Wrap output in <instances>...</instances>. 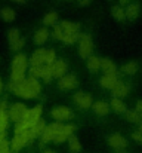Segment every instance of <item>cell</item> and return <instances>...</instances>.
<instances>
[{
	"label": "cell",
	"instance_id": "20",
	"mask_svg": "<svg viewBox=\"0 0 142 153\" xmlns=\"http://www.w3.org/2000/svg\"><path fill=\"white\" fill-rule=\"evenodd\" d=\"M92 108L98 116H107L110 111V104H107L105 101H95L92 104Z\"/></svg>",
	"mask_w": 142,
	"mask_h": 153
},
{
	"label": "cell",
	"instance_id": "23",
	"mask_svg": "<svg viewBox=\"0 0 142 153\" xmlns=\"http://www.w3.org/2000/svg\"><path fill=\"white\" fill-rule=\"evenodd\" d=\"M12 67H21V68H27L28 67V58L24 53H16L13 61H12Z\"/></svg>",
	"mask_w": 142,
	"mask_h": 153
},
{
	"label": "cell",
	"instance_id": "8",
	"mask_svg": "<svg viewBox=\"0 0 142 153\" xmlns=\"http://www.w3.org/2000/svg\"><path fill=\"white\" fill-rule=\"evenodd\" d=\"M68 65L64 59H55L52 64H50V71H52V77L53 79H59L65 74Z\"/></svg>",
	"mask_w": 142,
	"mask_h": 153
},
{
	"label": "cell",
	"instance_id": "17",
	"mask_svg": "<svg viewBox=\"0 0 142 153\" xmlns=\"http://www.w3.org/2000/svg\"><path fill=\"white\" fill-rule=\"evenodd\" d=\"M111 91H113V95H114L116 98H123V97L127 95V92H129V86L118 80V82L111 88Z\"/></svg>",
	"mask_w": 142,
	"mask_h": 153
},
{
	"label": "cell",
	"instance_id": "35",
	"mask_svg": "<svg viewBox=\"0 0 142 153\" xmlns=\"http://www.w3.org/2000/svg\"><path fill=\"white\" fill-rule=\"evenodd\" d=\"M42 70H43V65H30V77H34V79H40L42 76Z\"/></svg>",
	"mask_w": 142,
	"mask_h": 153
},
{
	"label": "cell",
	"instance_id": "22",
	"mask_svg": "<svg viewBox=\"0 0 142 153\" xmlns=\"http://www.w3.org/2000/svg\"><path fill=\"white\" fill-rule=\"evenodd\" d=\"M33 39H34V43H36V45H43L47 39H49V31H47V28H39V30L36 31V34H34Z\"/></svg>",
	"mask_w": 142,
	"mask_h": 153
},
{
	"label": "cell",
	"instance_id": "2",
	"mask_svg": "<svg viewBox=\"0 0 142 153\" xmlns=\"http://www.w3.org/2000/svg\"><path fill=\"white\" fill-rule=\"evenodd\" d=\"M34 137H33V132H31V129L30 131H27V132H21V134H15L13 135V138H12V141L9 143V146H10V149L13 150V152H19L21 149H24L31 140H33Z\"/></svg>",
	"mask_w": 142,
	"mask_h": 153
},
{
	"label": "cell",
	"instance_id": "10",
	"mask_svg": "<svg viewBox=\"0 0 142 153\" xmlns=\"http://www.w3.org/2000/svg\"><path fill=\"white\" fill-rule=\"evenodd\" d=\"M74 129H76V126H74V125H62V128L59 129V132H58V134H56V137L53 138V143L61 144V143L67 141V140L73 135Z\"/></svg>",
	"mask_w": 142,
	"mask_h": 153
},
{
	"label": "cell",
	"instance_id": "30",
	"mask_svg": "<svg viewBox=\"0 0 142 153\" xmlns=\"http://www.w3.org/2000/svg\"><path fill=\"white\" fill-rule=\"evenodd\" d=\"M111 15H113V18H114L116 21H123V19L126 18L124 9H123L121 6H114V7L111 9Z\"/></svg>",
	"mask_w": 142,
	"mask_h": 153
},
{
	"label": "cell",
	"instance_id": "7",
	"mask_svg": "<svg viewBox=\"0 0 142 153\" xmlns=\"http://www.w3.org/2000/svg\"><path fill=\"white\" fill-rule=\"evenodd\" d=\"M50 116H52L55 120H58V122H64V120L71 119L74 114H73V110H70L68 107H65V105H59V107L52 108Z\"/></svg>",
	"mask_w": 142,
	"mask_h": 153
},
{
	"label": "cell",
	"instance_id": "40",
	"mask_svg": "<svg viewBox=\"0 0 142 153\" xmlns=\"http://www.w3.org/2000/svg\"><path fill=\"white\" fill-rule=\"evenodd\" d=\"M132 138H133L136 143L142 144V131H135V132L132 134Z\"/></svg>",
	"mask_w": 142,
	"mask_h": 153
},
{
	"label": "cell",
	"instance_id": "3",
	"mask_svg": "<svg viewBox=\"0 0 142 153\" xmlns=\"http://www.w3.org/2000/svg\"><path fill=\"white\" fill-rule=\"evenodd\" d=\"M79 55L80 58H89L93 51V40L89 34H80L79 36Z\"/></svg>",
	"mask_w": 142,
	"mask_h": 153
},
{
	"label": "cell",
	"instance_id": "26",
	"mask_svg": "<svg viewBox=\"0 0 142 153\" xmlns=\"http://www.w3.org/2000/svg\"><path fill=\"white\" fill-rule=\"evenodd\" d=\"M110 105H111V108L116 111V113H126L127 110H126V105H124V102L121 101V98H113L111 102H110Z\"/></svg>",
	"mask_w": 142,
	"mask_h": 153
},
{
	"label": "cell",
	"instance_id": "49",
	"mask_svg": "<svg viewBox=\"0 0 142 153\" xmlns=\"http://www.w3.org/2000/svg\"><path fill=\"white\" fill-rule=\"evenodd\" d=\"M12 153H16V152H13V150H12Z\"/></svg>",
	"mask_w": 142,
	"mask_h": 153
},
{
	"label": "cell",
	"instance_id": "39",
	"mask_svg": "<svg viewBox=\"0 0 142 153\" xmlns=\"http://www.w3.org/2000/svg\"><path fill=\"white\" fill-rule=\"evenodd\" d=\"M0 153H10V146L6 140L0 141Z\"/></svg>",
	"mask_w": 142,
	"mask_h": 153
},
{
	"label": "cell",
	"instance_id": "15",
	"mask_svg": "<svg viewBox=\"0 0 142 153\" xmlns=\"http://www.w3.org/2000/svg\"><path fill=\"white\" fill-rule=\"evenodd\" d=\"M117 82H118L117 74H107V73H104V76L99 79L101 86H102V88H105V89H111Z\"/></svg>",
	"mask_w": 142,
	"mask_h": 153
},
{
	"label": "cell",
	"instance_id": "29",
	"mask_svg": "<svg viewBox=\"0 0 142 153\" xmlns=\"http://www.w3.org/2000/svg\"><path fill=\"white\" fill-rule=\"evenodd\" d=\"M126 114V119L129 122H133V123H139L142 122V113H139L138 110H129L124 113Z\"/></svg>",
	"mask_w": 142,
	"mask_h": 153
},
{
	"label": "cell",
	"instance_id": "5",
	"mask_svg": "<svg viewBox=\"0 0 142 153\" xmlns=\"http://www.w3.org/2000/svg\"><path fill=\"white\" fill-rule=\"evenodd\" d=\"M62 128V123L61 122H53V123H50V125H46V128H45V131H43V134L40 135V138H42V144H46V143H50V141H53V138L56 137V134L59 132V129Z\"/></svg>",
	"mask_w": 142,
	"mask_h": 153
},
{
	"label": "cell",
	"instance_id": "36",
	"mask_svg": "<svg viewBox=\"0 0 142 153\" xmlns=\"http://www.w3.org/2000/svg\"><path fill=\"white\" fill-rule=\"evenodd\" d=\"M55 59H56V53H55V49H52V48L45 49V62H46V64H52Z\"/></svg>",
	"mask_w": 142,
	"mask_h": 153
},
{
	"label": "cell",
	"instance_id": "37",
	"mask_svg": "<svg viewBox=\"0 0 142 153\" xmlns=\"http://www.w3.org/2000/svg\"><path fill=\"white\" fill-rule=\"evenodd\" d=\"M53 37L56 40H61L62 42V39H64V30H62L61 24H55L53 25Z\"/></svg>",
	"mask_w": 142,
	"mask_h": 153
},
{
	"label": "cell",
	"instance_id": "14",
	"mask_svg": "<svg viewBox=\"0 0 142 153\" xmlns=\"http://www.w3.org/2000/svg\"><path fill=\"white\" fill-rule=\"evenodd\" d=\"M28 64L30 65H45V49L40 48V49H36V51L31 53L30 59H28Z\"/></svg>",
	"mask_w": 142,
	"mask_h": 153
},
{
	"label": "cell",
	"instance_id": "48",
	"mask_svg": "<svg viewBox=\"0 0 142 153\" xmlns=\"http://www.w3.org/2000/svg\"><path fill=\"white\" fill-rule=\"evenodd\" d=\"M116 153H124V152H116Z\"/></svg>",
	"mask_w": 142,
	"mask_h": 153
},
{
	"label": "cell",
	"instance_id": "18",
	"mask_svg": "<svg viewBox=\"0 0 142 153\" xmlns=\"http://www.w3.org/2000/svg\"><path fill=\"white\" fill-rule=\"evenodd\" d=\"M139 10H141V7L138 3H129L124 9V15L127 19H136L139 15Z\"/></svg>",
	"mask_w": 142,
	"mask_h": 153
},
{
	"label": "cell",
	"instance_id": "1",
	"mask_svg": "<svg viewBox=\"0 0 142 153\" xmlns=\"http://www.w3.org/2000/svg\"><path fill=\"white\" fill-rule=\"evenodd\" d=\"M7 88H9L10 92H13L15 95H18L21 98H25V100L36 98L42 92V85L34 77H24L22 80H18V82L10 80Z\"/></svg>",
	"mask_w": 142,
	"mask_h": 153
},
{
	"label": "cell",
	"instance_id": "4",
	"mask_svg": "<svg viewBox=\"0 0 142 153\" xmlns=\"http://www.w3.org/2000/svg\"><path fill=\"white\" fill-rule=\"evenodd\" d=\"M7 40H9V48L12 51H21L25 45V40L18 28H10L7 31Z\"/></svg>",
	"mask_w": 142,
	"mask_h": 153
},
{
	"label": "cell",
	"instance_id": "6",
	"mask_svg": "<svg viewBox=\"0 0 142 153\" xmlns=\"http://www.w3.org/2000/svg\"><path fill=\"white\" fill-rule=\"evenodd\" d=\"M25 111H27L25 104H22V102H13V104L9 107V110H7V116H9L10 120H13V122L16 123V122H19V120L24 119Z\"/></svg>",
	"mask_w": 142,
	"mask_h": 153
},
{
	"label": "cell",
	"instance_id": "27",
	"mask_svg": "<svg viewBox=\"0 0 142 153\" xmlns=\"http://www.w3.org/2000/svg\"><path fill=\"white\" fill-rule=\"evenodd\" d=\"M0 16H1L3 21H6V22H12V21L15 19L16 13H15V10H13L12 7H3V9L0 10Z\"/></svg>",
	"mask_w": 142,
	"mask_h": 153
},
{
	"label": "cell",
	"instance_id": "16",
	"mask_svg": "<svg viewBox=\"0 0 142 153\" xmlns=\"http://www.w3.org/2000/svg\"><path fill=\"white\" fill-rule=\"evenodd\" d=\"M61 27L64 30V36L65 34H80V25L71 21H62Z\"/></svg>",
	"mask_w": 142,
	"mask_h": 153
},
{
	"label": "cell",
	"instance_id": "28",
	"mask_svg": "<svg viewBox=\"0 0 142 153\" xmlns=\"http://www.w3.org/2000/svg\"><path fill=\"white\" fill-rule=\"evenodd\" d=\"M68 147H70V150L73 153L82 152V144H80V141H79V138H77L76 135H71V137L68 138Z\"/></svg>",
	"mask_w": 142,
	"mask_h": 153
},
{
	"label": "cell",
	"instance_id": "31",
	"mask_svg": "<svg viewBox=\"0 0 142 153\" xmlns=\"http://www.w3.org/2000/svg\"><path fill=\"white\" fill-rule=\"evenodd\" d=\"M56 21H58V13L56 12H47L46 15L43 16V22H45V25H55L56 24Z\"/></svg>",
	"mask_w": 142,
	"mask_h": 153
},
{
	"label": "cell",
	"instance_id": "45",
	"mask_svg": "<svg viewBox=\"0 0 142 153\" xmlns=\"http://www.w3.org/2000/svg\"><path fill=\"white\" fill-rule=\"evenodd\" d=\"M43 153H55V152H53V150H45Z\"/></svg>",
	"mask_w": 142,
	"mask_h": 153
},
{
	"label": "cell",
	"instance_id": "47",
	"mask_svg": "<svg viewBox=\"0 0 142 153\" xmlns=\"http://www.w3.org/2000/svg\"><path fill=\"white\" fill-rule=\"evenodd\" d=\"M120 1H121V3H126V1H127V0H120Z\"/></svg>",
	"mask_w": 142,
	"mask_h": 153
},
{
	"label": "cell",
	"instance_id": "33",
	"mask_svg": "<svg viewBox=\"0 0 142 153\" xmlns=\"http://www.w3.org/2000/svg\"><path fill=\"white\" fill-rule=\"evenodd\" d=\"M121 68H123V71H124L126 74H135V73L138 71V64H136L135 61H129V62H126Z\"/></svg>",
	"mask_w": 142,
	"mask_h": 153
},
{
	"label": "cell",
	"instance_id": "44",
	"mask_svg": "<svg viewBox=\"0 0 142 153\" xmlns=\"http://www.w3.org/2000/svg\"><path fill=\"white\" fill-rule=\"evenodd\" d=\"M1 89H3V83H1V79H0V92H1Z\"/></svg>",
	"mask_w": 142,
	"mask_h": 153
},
{
	"label": "cell",
	"instance_id": "11",
	"mask_svg": "<svg viewBox=\"0 0 142 153\" xmlns=\"http://www.w3.org/2000/svg\"><path fill=\"white\" fill-rule=\"evenodd\" d=\"M58 86L61 89H74L77 86V77L74 74H64L58 80Z\"/></svg>",
	"mask_w": 142,
	"mask_h": 153
},
{
	"label": "cell",
	"instance_id": "42",
	"mask_svg": "<svg viewBox=\"0 0 142 153\" xmlns=\"http://www.w3.org/2000/svg\"><path fill=\"white\" fill-rule=\"evenodd\" d=\"M136 110H138L139 113H142V100H139V101L136 102Z\"/></svg>",
	"mask_w": 142,
	"mask_h": 153
},
{
	"label": "cell",
	"instance_id": "46",
	"mask_svg": "<svg viewBox=\"0 0 142 153\" xmlns=\"http://www.w3.org/2000/svg\"><path fill=\"white\" fill-rule=\"evenodd\" d=\"M139 131H142V122H139Z\"/></svg>",
	"mask_w": 142,
	"mask_h": 153
},
{
	"label": "cell",
	"instance_id": "19",
	"mask_svg": "<svg viewBox=\"0 0 142 153\" xmlns=\"http://www.w3.org/2000/svg\"><path fill=\"white\" fill-rule=\"evenodd\" d=\"M101 70L107 74H117V65L108 58L101 59Z\"/></svg>",
	"mask_w": 142,
	"mask_h": 153
},
{
	"label": "cell",
	"instance_id": "41",
	"mask_svg": "<svg viewBox=\"0 0 142 153\" xmlns=\"http://www.w3.org/2000/svg\"><path fill=\"white\" fill-rule=\"evenodd\" d=\"M77 1H79L80 6H89L92 3V0H77Z\"/></svg>",
	"mask_w": 142,
	"mask_h": 153
},
{
	"label": "cell",
	"instance_id": "13",
	"mask_svg": "<svg viewBox=\"0 0 142 153\" xmlns=\"http://www.w3.org/2000/svg\"><path fill=\"white\" fill-rule=\"evenodd\" d=\"M108 144L113 149H116V150H121V149H124L127 146V140L123 135H120V134H113V135L108 137Z\"/></svg>",
	"mask_w": 142,
	"mask_h": 153
},
{
	"label": "cell",
	"instance_id": "34",
	"mask_svg": "<svg viewBox=\"0 0 142 153\" xmlns=\"http://www.w3.org/2000/svg\"><path fill=\"white\" fill-rule=\"evenodd\" d=\"M40 79H43L46 83H49L53 77H52V71H50V64H45L43 65V70H42V76Z\"/></svg>",
	"mask_w": 142,
	"mask_h": 153
},
{
	"label": "cell",
	"instance_id": "32",
	"mask_svg": "<svg viewBox=\"0 0 142 153\" xmlns=\"http://www.w3.org/2000/svg\"><path fill=\"white\" fill-rule=\"evenodd\" d=\"M7 122H9V116H7V111L0 108V132H4L6 128H7Z\"/></svg>",
	"mask_w": 142,
	"mask_h": 153
},
{
	"label": "cell",
	"instance_id": "24",
	"mask_svg": "<svg viewBox=\"0 0 142 153\" xmlns=\"http://www.w3.org/2000/svg\"><path fill=\"white\" fill-rule=\"evenodd\" d=\"M45 128H46V122L40 117L33 126H31V132H33V137L36 138V137H40L42 134H43V131H45Z\"/></svg>",
	"mask_w": 142,
	"mask_h": 153
},
{
	"label": "cell",
	"instance_id": "21",
	"mask_svg": "<svg viewBox=\"0 0 142 153\" xmlns=\"http://www.w3.org/2000/svg\"><path fill=\"white\" fill-rule=\"evenodd\" d=\"M88 70L90 73H96L101 70V58L95 56V55H90L88 58Z\"/></svg>",
	"mask_w": 142,
	"mask_h": 153
},
{
	"label": "cell",
	"instance_id": "12",
	"mask_svg": "<svg viewBox=\"0 0 142 153\" xmlns=\"http://www.w3.org/2000/svg\"><path fill=\"white\" fill-rule=\"evenodd\" d=\"M74 102L80 107V108H89L92 107L93 100L89 94H85V92H76L74 94Z\"/></svg>",
	"mask_w": 142,
	"mask_h": 153
},
{
	"label": "cell",
	"instance_id": "38",
	"mask_svg": "<svg viewBox=\"0 0 142 153\" xmlns=\"http://www.w3.org/2000/svg\"><path fill=\"white\" fill-rule=\"evenodd\" d=\"M79 36H80V34H65L64 39H62V42H64L65 45H73V43H76V42L79 40Z\"/></svg>",
	"mask_w": 142,
	"mask_h": 153
},
{
	"label": "cell",
	"instance_id": "43",
	"mask_svg": "<svg viewBox=\"0 0 142 153\" xmlns=\"http://www.w3.org/2000/svg\"><path fill=\"white\" fill-rule=\"evenodd\" d=\"M12 1H15V3H25V0H12Z\"/></svg>",
	"mask_w": 142,
	"mask_h": 153
},
{
	"label": "cell",
	"instance_id": "25",
	"mask_svg": "<svg viewBox=\"0 0 142 153\" xmlns=\"http://www.w3.org/2000/svg\"><path fill=\"white\" fill-rule=\"evenodd\" d=\"M25 73H27V68H21V67H12V71H10V80H13V82L22 80V79L25 77Z\"/></svg>",
	"mask_w": 142,
	"mask_h": 153
},
{
	"label": "cell",
	"instance_id": "9",
	"mask_svg": "<svg viewBox=\"0 0 142 153\" xmlns=\"http://www.w3.org/2000/svg\"><path fill=\"white\" fill-rule=\"evenodd\" d=\"M42 105H36V107H33V108H27V111H25V114H24V122H27L28 125H34L39 119H40V116H42Z\"/></svg>",
	"mask_w": 142,
	"mask_h": 153
}]
</instances>
